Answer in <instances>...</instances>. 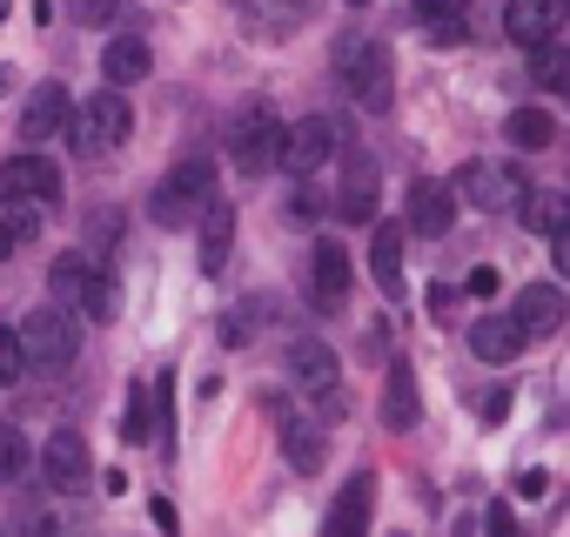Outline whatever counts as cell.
I'll use <instances>...</instances> for the list:
<instances>
[{
    "label": "cell",
    "instance_id": "cell-29",
    "mask_svg": "<svg viewBox=\"0 0 570 537\" xmlns=\"http://www.w3.org/2000/svg\"><path fill=\"white\" fill-rule=\"evenodd\" d=\"M148 417H155V390H148V383H135V390H128V417H121V437H128V443H148V430H155Z\"/></svg>",
    "mask_w": 570,
    "mask_h": 537
},
{
    "label": "cell",
    "instance_id": "cell-32",
    "mask_svg": "<svg viewBox=\"0 0 570 537\" xmlns=\"http://www.w3.org/2000/svg\"><path fill=\"white\" fill-rule=\"evenodd\" d=\"M523 208H530V228H537V235H563V215H570L563 195H530Z\"/></svg>",
    "mask_w": 570,
    "mask_h": 537
},
{
    "label": "cell",
    "instance_id": "cell-24",
    "mask_svg": "<svg viewBox=\"0 0 570 537\" xmlns=\"http://www.w3.org/2000/svg\"><path fill=\"white\" fill-rule=\"evenodd\" d=\"M282 457H289L296 470H309V477H316L330 450H323V437H316L309 423H296V417H282Z\"/></svg>",
    "mask_w": 570,
    "mask_h": 537
},
{
    "label": "cell",
    "instance_id": "cell-39",
    "mask_svg": "<svg viewBox=\"0 0 570 537\" xmlns=\"http://www.w3.org/2000/svg\"><path fill=\"white\" fill-rule=\"evenodd\" d=\"M517 490H523V497H543V490H550V470H523Z\"/></svg>",
    "mask_w": 570,
    "mask_h": 537
},
{
    "label": "cell",
    "instance_id": "cell-9",
    "mask_svg": "<svg viewBox=\"0 0 570 537\" xmlns=\"http://www.w3.org/2000/svg\"><path fill=\"white\" fill-rule=\"evenodd\" d=\"M503 35L517 48H530V55L563 41V0H510V8H503Z\"/></svg>",
    "mask_w": 570,
    "mask_h": 537
},
{
    "label": "cell",
    "instance_id": "cell-4",
    "mask_svg": "<svg viewBox=\"0 0 570 537\" xmlns=\"http://www.w3.org/2000/svg\"><path fill=\"white\" fill-rule=\"evenodd\" d=\"M68 135H75L81 155H108V148H121V141L135 135V108H128L115 88H101V95H88V101L68 115Z\"/></svg>",
    "mask_w": 570,
    "mask_h": 537
},
{
    "label": "cell",
    "instance_id": "cell-38",
    "mask_svg": "<svg viewBox=\"0 0 570 537\" xmlns=\"http://www.w3.org/2000/svg\"><path fill=\"white\" fill-rule=\"evenodd\" d=\"M497 290H503V268H490V262H483V268H470V296H483V303H490Z\"/></svg>",
    "mask_w": 570,
    "mask_h": 537
},
{
    "label": "cell",
    "instance_id": "cell-8",
    "mask_svg": "<svg viewBox=\"0 0 570 537\" xmlns=\"http://www.w3.org/2000/svg\"><path fill=\"white\" fill-rule=\"evenodd\" d=\"M330 148H336V128H330L323 115H309V121H296V128H282L275 168H282V175H296V182H309V175L330 162Z\"/></svg>",
    "mask_w": 570,
    "mask_h": 537
},
{
    "label": "cell",
    "instance_id": "cell-35",
    "mask_svg": "<svg viewBox=\"0 0 570 537\" xmlns=\"http://www.w3.org/2000/svg\"><path fill=\"white\" fill-rule=\"evenodd\" d=\"M537 81H543L550 95L563 88V48H557V41H550V48H537Z\"/></svg>",
    "mask_w": 570,
    "mask_h": 537
},
{
    "label": "cell",
    "instance_id": "cell-43",
    "mask_svg": "<svg viewBox=\"0 0 570 537\" xmlns=\"http://www.w3.org/2000/svg\"><path fill=\"white\" fill-rule=\"evenodd\" d=\"M350 8H370V0H350Z\"/></svg>",
    "mask_w": 570,
    "mask_h": 537
},
{
    "label": "cell",
    "instance_id": "cell-13",
    "mask_svg": "<svg viewBox=\"0 0 570 537\" xmlns=\"http://www.w3.org/2000/svg\"><path fill=\"white\" fill-rule=\"evenodd\" d=\"M450 222H456V195H450V182H436V175L410 182V228L436 242V235H450Z\"/></svg>",
    "mask_w": 570,
    "mask_h": 537
},
{
    "label": "cell",
    "instance_id": "cell-19",
    "mask_svg": "<svg viewBox=\"0 0 570 537\" xmlns=\"http://www.w3.org/2000/svg\"><path fill=\"white\" fill-rule=\"evenodd\" d=\"M470 357H476V363H517V357H523L517 323H510V316H476V323H470Z\"/></svg>",
    "mask_w": 570,
    "mask_h": 537
},
{
    "label": "cell",
    "instance_id": "cell-5",
    "mask_svg": "<svg viewBox=\"0 0 570 537\" xmlns=\"http://www.w3.org/2000/svg\"><path fill=\"white\" fill-rule=\"evenodd\" d=\"M450 195H470V208H483V215H517L530 202V175L510 162H470L450 182Z\"/></svg>",
    "mask_w": 570,
    "mask_h": 537
},
{
    "label": "cell",
    "instance_id": "cell-15",
    "mask_svg": "<svg viewBox=\"0 0 570 537\" xmlns=\"http://www.w3.org/2000/svg\"><path fill=\"white\" fill-rule=\"evenodd\" d=\"M370 283H376L390 303L410 290V276H403V228H396V222H376V235H370Z\"/></svg>",
    "mask_w": 570,
    "mask_h": 537
},
{
    "label": "cell",
    "instance_id": "cell-12",
    "mask_svg": "<svg viewBox=\"0 0 570 537\" xmlns=\"http://www.w3.org/2000/svg\"><path fill=\"white\" fill-rule=\"evenodd\" d=\"M370 517H376V477L356 470V477L336 490V504H330V517H323V537H370Z\"/></svg>",
    "mask_w": 570,
    "mask_h": 537
},
{
    "label": "cell",
    "instance_id": "cell-28",
    "mask_svg": "<svg viewBox=\"0 0 570 537\" xmlns=\"http://www.w3.org/2000/svg\"><path fill=\"white\" fill-rule=\"evenodd\" d=\"M81 276H88V255H75V248H68V255H55V268H48V290H55V303H61V310L81 296Z\"/></svg>",
    "mask_w": 570,
    "mask_h": 537
},
{
    "label": "cell",
    "instance_id": "cell-34",
    "mask_svg": "<svg viewBox=\"0 0 570 537\" xmlns=\"http://www.w3.org/2000/svg\"><path fill=\"white\" fill-rule=\"evenodd\" d=\"M115 8H121V0H68V14H75L81 28H108V21H115Z\"/></svg>",
    "mask_w": 570,
    "mask_h": 537
},
{
    "label": "cell",
    "instance_id": "cell-17",
    "mask_svg": "<svg viewBox=\"0 0 570 537\" xmlns=\"http://www.w3.org/2000/svg\"><path fill=\"white\" fill-rule=\"evenodd\" d=\"M61 128H68V88H61V81H41V95H35L28 115H21V141L41 148V141H55Z\"/></svg>",
    "mask_w": 570,
    "mask_h": 537
},
{
    "label": "cell",
    "instance_id": "cell-6",
    "mask_svg": "<svg viewBox=\"0 0 570 537\" xmlns=\"http://www.w3.org/2000/svg\"><path fill=\"white\" fill-rule=\"evenodd\" d=\"M0 202L8 208H55L61 202V168L48 155H8L0 162Z\"/></svg>",
    "mask_w": 570,
    "mask_h": 537
},
{
    "label": "cell",
    "instance_id": "cell-40",
    "mask_svg": "<svg viewBox=\"0 0 570 537\" xmlns=\"http://www.w3.org/2000/svg\"><path fill=\"white\" fill-rule=\"evenodd\" d=\"M483 417H490V423L510 417V390H490V397H483Z\"/></svg>",
    "mask_w": 570,
    "mask_h": 537
},
{
    "label": "cell",
    "instance_id": "cell-7",
    "mask_svg": "<svg viewBox=\"0 0 570 537\" xmlns=\"http://www.w3.org/2000/svg\"><path fill=\"white\" fill-rule=\"evenodd\" d=\"M275 148H282V121H275L268 108H248V115L228 121V162H235L242 175L275 168Z\"/></svg>",
    "mask_w": 570,
    "mask_h": 537
},
{
    "label": "cell",
    "instance_id": "cell-10",
    "mask_svg": "<svg viewBox=\"0 0 570 537\" xmlns=\"http://www.w3.org/2000/svg\"><path fill=\"white\" fill-rule=\"evenodd\" d=\"M289 383L309 390V397H323V403L336 410V383H343V377H336V350H330L323 336H296V343H289Z\"/></svg>",
    "mask_w": 570,
    "mask_h": 537
},
{
    "label": "cell",
    "instance_id": "cell-42",
    "mask_svg": "<svg viewBox=\"0 0 570 537\" xmlns=\"http://www.w3.org/2000/svg\"><path fill=\"white\" fill-rule=\"evenodd\" d=\"M0 95H8V75H0Z\"/></svg>",
    "mask_w": 570,
    "mask_h": 537
},
{
    "label": "cell",
    "instance_id": "cell-41",
    "mask_svg": "<svg viewBox=\"0 0 570 537\" xmlns=\"http://www.w3.org/2000/svg\"><path fill=\"white\" fill-rule=\"evenodd\" d=\"M8 8H14V0H0V21H8Z\"/></svg>",
    "mask_w": 570,
    "mask_h": 537
},
{
    "label": "cell",
    "instance_id": "cell-33",
    "mask_svg": "<svg viewBox=\"0 0 570 537\" xmlns=\"http://www.w3.org/2000/svg\"><path fill=\"white\" fill-rule=\"evenodd\" d=\"M14 383H28V357H21L14 330H0V390H14Z\"/></svg>",
    "mask_w": 570,
    "mask_h": 537
},
{
    "label": "cell",
    "instance_id": "cell-37",
    "mask_svg": "<svg viewBox=\"0 0 570 537\" xmlns=\"http://www.w3.org/2000/svg\"><path fill=\"white\" fill-rule=\"evenodd\" d=\"M483 537H523V530H517V510H510V504H490V510H483Z\"/></svg>",
    "mask_w": 570,
    "mask_h": 537
},
{
    "label": "cell",
    "instance_id": "cell-14",
    "mask_svg": "<svg viewBox=\"0 0 570 537\" xmlns=\"http://www.w3.org/2000/svg\"><path fill=\"white\" fill-rule=\"evenodd\" d=\"M350 283H356L350 248H343L336 235H323V242H316V303H323V310H343V303H350Z\"/></svg>",
    "mask_w": 570,
    "mask_h": 537
},
{
    "label": "cell",
    "instance_id": "cell-16",
    "mask_svg": "<svg viewBox=\"0 0 570 537\" xmlns=\"http://www.w3.org/2000/svg\"><path fill=\"white\" fill-rule=\"evenodd\" d=\"M195 222H202V248H195L202 276H222V268H228V248H235V208H228V202H208Z\"/></svg>",
    "mask_w": 570,
    "mask_h": 537
},
{
    "label": "cell",
    "instance_id": "cell-27",
    "mask_svg": "<svg viewBox=\"0 0 570 537\" xmlns=\"http://www.w3.org/2000/svg\"><path fill=\"white\" fill-rule=\"evenodd\" d=\"M35 470V443L14 430V423H0V484H14V477H28Z\"/></svg>",
    "mask_w": 570,
    "mask_h": 537
},
{
    "label": "cell",
    "instance_id": "cell-1",
    "mask_svg": "<svg viewBox=\"0 0 570 537\" xmlns=\"http://www.w3.org/2000/svg\"><path fill=\"white\" fill-rule=\"evenodd\" d=\"M14 343H21L28 370H68V363L81 357V316H75V310H61V303H41V310H28V316H21Z\"/></svg>",
    "mask_w": 570,
    "mask_h": 537
},
{
    "label": "cell",
    "instance_id": "cell-31",
    "mask_svg": "<svg viewBox=\"0 0 570 537\" xmlns=\"http://www.w3.org/2000/svg\"><path fill=\"white\" fill-rule=\"evenodd\" d=\"M0 537H61V530H55V517H48L41 504H28V510H14V517H0Z\"/></svg>",
    "mask_w": 570,
    "mask_h": 537
},
{
    "label": "cell",
    "instance_id": "cell-2",
    "mask_svg": "<svg viewBox=\"0 0 570 537\" xmlns=\"http://www.w3.org/2000/svg\"><path fill=\"white\" fill-rule=\"evenodd\" d=\"M336 81H343V95H350L356 108H370V115H383V108L396 101V75H390V48H383V41H343V48H336Z\"/></svg>",
    "mask_w": 570,
    "mask_h": 537
},
{
    "label": "cell",
    "instance_id": "cell-20",
    "mask_svg": "<svg viewBox=\"0 0 570 537\" xmlns=\"http://www.w3.org/2000/svg\"><path fill=\"white\" fill-rule=\"evenodd\" d=\"M101 75H108V88L121 95V88H135L141 75H148V41L141 35H115L108 41V55H101Z\"/></svg>",
    "mask_w": 570,
    "mask_h": 537
},
{
    "label": "cell",
    "instance_id": "cell-23",
    "mask_svg": "<svg viewBox=\"0 0 570 537\" xmlns=\"http://www.w3.org/2000/svg\"><path fill=\"white\" fill-rule=\"evenodd\" d=\"M383 423L390 430H410L416 423V377H410V363H396L390 383H383Z\"/></svg>",
    "mask_w": 570,
    "mask_h": 537
},
{
    "label": "cell",
    "instance_id": "cell-22",
    "mask_svg": "<svg viewBox=\"0 0 570 537\" xmlns=\"http://www.w3.org/2000/svg\"><path fill=\"white\" fill-rule=\"evenodd\" d=\"M416 28H430L436 41H463L470 35V0H410Z\"/></svg>",
    "mask_w": 570,
    "mask_h": 537
},
{
    "label": "cell",
    "instance_id": "cell-25",
    "mask_svg": "<svg viewBox=\"0 0 570 537\" xmlns=\"http://www.w3.org/2000/svg\"><path fill=\"white\" fill-rule=\"evenodd\" d=\"M503 135H510V148L530 155V148H550V141H557V121H550L543 108H517V115L503 121Z\"/></svg>",
    "mask_w": 570,
    "mask_h": 537
},
{
    "label": "cell",
    "instance_id": "cell-3",
    "mask_svg": "<svg viewBox=\"0 0 570 537\" xmlns=\"http://www.w3.org/2000/svg\"><path fill=\"white\" fill-rule=\"evenodd\" d=\"M208 202H215V162H208V155H202V162H175V168L148 188V215H155L161 228L195 222Z\"/></svg>",
    "mask_w": 570,
    "mask_h": 537
},
{
    "label": "cell",
    "instance_id": "cell-26",
    "mask_svg": "<svg viewBox=\"0 0 570 537\" xmlns=\"http://www.w3.org/2000/svg\"><path fill=\"white\" fill-rule=\"evenodd\" d=\"M81 316H95V323H108L115 310H121V290H115V276H108V268H88V276H81Z\"/></svg>",
    "mask_w": 570,
    "mask_h": 537
},
{
    "label": "cell",
    "instance_id": "cell-11",
    "mask_svg": "<svg viewBox=\"0 0 570 537\" xmlns=\"http://www.w3.org/2000/svg\"><path fill=\"white\" fill-rule=\"evenodd\" d=\"M41 470H48L55 490H88V477H95L88 437H81V430H55V437L41 443Z\"/></svg>",
    "mask_w": 570,
    "mask_h": 537
},
{
    "label": "cell",
    "instance_id": "cell-18",
    "mask_svg": "<svg viewBox=\"0 0 570 537\" xmlns=\"http://www.w3.org/2000/svg\"><path fill=\"white\" fill-rule=\"evenodd\" d=\"M510 323H517V336H523V343H530V336H550V330L563 323V296H557V283H530V290L517 296Z\"/></svg>",
    "mask_w": 570,
    "mask_h": 537
},
{
    "label": "cell",
    "instance_id": "cell-30",
    "mask_svg": "<svg viewBox=\"0 0 570 537\" xmlns=\"http://www.w3.org/2000/svg\"><path fill=\"white\" fill-rule=\"evenodd\" d=\"M262 316H268V303H235V310L222 316V343H228V350H242V343L255 336V323H262Z\"/></svg>",
    "mask_w": 570,
    "mask_h": 537
},
{
    "label": "cell",
    "instance_id": "cell-21",
    "mask_svg": "<svg viewBox=\"0 0 570 537\" xmlns=\"http://www.w3.org/2000/svg\"><path fill=\"white\" fill-rule=\"evenodd\" d=\"M336 208H343V222H376V168L356 155L350 162V175H343V195H336Z\"/></svg>",
    "mask_w": 570,
    "mask_h": 537
},
{
    "label": "cell",
    "instance_id": "cell-36",
    "mask_svg": "<svg viewBox=\"0 0 570 537\" xmlns=\"http://www.w3.org/2000/svg\"><path fill=\"white\" fill-rule=\"evenodd\" d=\"M35 235V215H0V255H14Z\"/></svg>",
    "mask_w": 570,
    "mask_h": 537
}]
</instances>
